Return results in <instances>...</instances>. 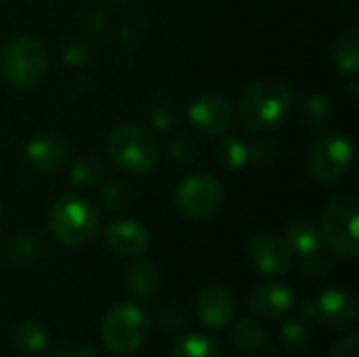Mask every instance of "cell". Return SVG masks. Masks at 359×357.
<instances>
[{
  "label": "cell",
  "mask_w": 359,
  "mask_h": 357,
  "mask_svg": "<svg viewBox=\"0 0 359 357\" xmlns=\"http://www.w3.org/2000/svg\"><path fill=\"white\" fill-rule=\"evenodd\" d=\"M284 238H286L288 246L292 248V252L301 255L303 259L318 252V250H322V234L307 219H299L292 225H288Z\"/></svg>",
  "instance_id": "obj_17"
},
{
  "label": "cell",
  "mask_w": 359,
  "mask_h": 357,
  "mask_svg": "<svg viewBox=\"0 0 359 357\" xmlns=\"http://www.w3.org/2000/svg\"><path fill=\"white\" fill-rule=\"evenodd\" d=\"M101 170H103V166H101V162H99L97 156H84V158H80V160L72 166V170H69V181H72L76 187L86 189V187H90V185L97 183V179L101 177Z\"/></svg>",
  "instance_id": "obj_24"
},
{
  "label": "cell",
  "mask_w": 359,
  "mask_h": 357,
  "mask_svg": "<svg viewBox=\"0 0 359 357\" xmlns=\"http://www.w3.org/2000/svg\"><path fill=\"white\" fill-rule=\"evenodd\" d=\"M282 343L292 351H303L311 343V330L303 322L290 320L282 328Z\"/></svg>",
  "instance_id": "obj_26"
},
{
  "label": "cell",
  "mask_w": 359,
  "mask_h": 357,
  "mask_svg": "<svg viewBox=\"0 0 359 357\" xmlns=\"http://www.w3.org/2000/svg\"><path fill=\"white\" fill-rule=\"evenodd\" d=\"M227 357H242V356H227Z\"/></svg>",
  "instance_id": "obj_37"
},
{
  "label": "cell",
  "mask_w": 359,
  "mask_h": 357,
  "mask_svg": "<svg viewBox=\"0 0 359 357\" xmlns=\"http://www.w3.org/2000/svg\"><path fill=\"white\" fill-rule=\"evenodd\" d=\"M38 255V242L29 234H13L2 242L0 257L11 265H23L36 259Z\"/></svg>",
  "instance_id": "obj_20"
},
{
  "label": "cell",
  "mask_w": 359,
  "mask_h": 357,
  "mask_svg": "<svg viewBox=\"0 0 359 357\" xmlns=\"http://www.w3.org/2000/svg\"><path fill=\"white\" fill-rule=\"evenodd\" d=\"M196 309H198V316L204 326L219 330V328L227 326L229 320L233 318L236 301L225 286L212 284V286L202 288V292L198 295V301H196Z\"/></svg>",
  "instance_id": "obj_13"
},
{
  "label": "cell",
  "mask_w": 359,
  "mask_h": 357,
  "mask_svg": "<svg viewBox=\"0 0 359 357\" xmlns=\"http://www.w3.org/2000/svg\"><path fill=\"white\" fill-rule=\"evenodd\" d=\"M294 95L292 88L276 78L259 80L250 84L240 97V120L246 128L255 133H265L284 122L292 109Z\"/></svg>",
  "instance_id": "obj_1"
},
{
  "label": "cell",
  "mask_w": 359,
  "mask_h": 357,
  "mask_svg": "<svg viewBox=\"0 0 359 357\" xmlns=\"http://www.w3.org/2000/svg\"><path fill=\"white\" fill-rule=\"evenodd\" d=\"M0 219H2V208H0Z\"/></svg>",
  "instance_id": "obj_36"
},
{
  "label": "cell",
  "mask_w": 359,
  "mask_h": 357,
  "mask_svg": "<svg viewBox=\"0 0 359 357\" xmlns=\"http://www.w3.org/2000/svg\"><path fill=\"white\" fill-rule=\"evenodd\" d=\"M46 69V48L34 36H17L0 53V72L4 80L17 88H29L38 84Z\"/></svg>",
  "instance_id": "obj_5"
},
{
  "label": "cell",
  "mask_w": 359,
  "mask_h": 357,
  "mask_svg": "<svg viewBox=\"0 0 359 357\" xmlns=\"http://www.w3.org/2000/svg\"><path fill=\"white\" fill-rule=\"evenodd\" d=\"M215 151L219 164L225 166L227 170H240L242 166L248 164V147L231 135H223Z\"/></svg>",
  "instance_id": "obj_23"
},
{
  "label": "cell",
  "mask_w": 359,
  "mask_h": 357,
  "mask_svg": "<svg viewBox=\"0 0 359 357\" xmlns=\"http://www.w3.org/2000/svg\"><path fill=\"white\" fill-rule=\"evenodd\" d=\"M292 248L286 238L276 234H259L250 242L252 265L265 276H282L292 267Z\"/></svg>",
  "instance_id": "obj_10"
},
{
  "label": "cell",
  "mask_w": 359,
  "mask_h": 357,
  "mask_svg": "<svg viewBox=\"0 0 359 357\" xmlns=\"http://www.w3.org/2000/svg\"><path fill=\"white\" fill-rule=\"evenodd\" d=\"M160 322H162V326L164 328H168V330H177V328H181L183 324H185V314H183V309H179V307H175V305H170V307H166L164 311H162V316H160Z\"/></svg>",
  "instance_id": "obj_30"
},
{
  "label": "cell",
  "mask_w": 359,
  "mask_h": 357,
  "mask_svg": "<svg viewBox=\"0 0 359 357\" xmlns=\"http://www.w3.org/2000/svg\"><path fill=\"white\" fill-rule=\"evenodd\" d=\"M50 234L65 246H84L99 229V215L90 202L80 196L59 198L48 213Z\"/></svg>",
  "instance_id": "obj_4"
},
{
  "label": "cell",
  "mask_w": 359,
  "mask_h": 357,
  "mask_svg": "<svg viewBox=\"0 0 359 357\" xmlns=\"http://www.w3.org/2000/svg\"><path fill=\"white\" fill-rule=\"evenodd\" d=\"M109 160L128 173H147L160 158L156 137L141 124H122L107 137Z\"/></svg>",
  "instance_id": "obj_3"
},
{
  "label": "cell",
  "mask_w": 359,
  "mask_h": 357,
  "mask_svg": "<svg viewBox=\"0 0 359 357\" xmlns=\"http://www.w3.org/2000/svg\"><path fill=\"white\" fill-rule=\"evenodd\" d=\"M194 143H189L185 137H177V139H172V143H170V154H172V158H177V160H181V162H187V160H191L194 158Z\"/></svg>",
  "instance_id": "obj_31"
},
{
  "label": "cell",
  "mask_w": 359,
  "mask_h": 357,
  "mask_svg": "<svg viewBox=\"0 0 359 357\" xmlns=\"http://www.w3.org/2000/svg\"><path fill=\"white\" fill-rule=\"evenodd\" d=\"M294 305V295L286 284L267 282L257 286L248 297V309L261 320H280Z\"/></svg>",
  "instance_id": "obj_11"
},
{
  "label": "cell",
  "mask_w": 359,
  "mask_h": 357,
  "mask_svg": "<svg viewBox=\"0 0 359 357\" xmlns=\"http://www.w3.org/2000/svg\"><path fill=\"white\" fill-rule=\"evenodd\" d=\"M122 187H124V185H122V183H118V181H111V183H107V185L103 187L101 198H103L105 206H109V208L120 206V202H122V198H124Z\"/></svg>",
  "instance_id": "obj_32"
},
{
  "label": "cell",
  "mask_w": 359,
  "mask_h": 357,
  "mask_svg": "<svg viewBox=\"0 0 359 357\" xmlns=\"http://www.w3.org/2000/svg\"><path fill=\"white\" fill-rule=\"evenodd\" d=\"M126 286L128 290L139 299H151L162 288V274L158 265H154L147 259H141L130 265L126 274Z\"/></svg>",
  "instance_id": "obj_16"
},
{
  "label": "cell",
  "mask_w": 359,
  "mask_h": 357,
  "mask_svg": "<svg viewBox=\"0 0 359 357\" xmlns=\"http://www.w3.org/2000/svg\"><path fill=\"white\" fill-rule=\"evenodd\" d=\"M359 202L355 196L343 194L332 198L322 213V238L330 250L345 259H355L359 252Z\"/></svg>",
  "instance_id": "obj_6"
},
{
  "label": "cell",
  "mask_w": 359,
  "mask_h": 357,
  "mask_svg": "<svg viewBox=\"0 0 359 357\" xmlns=\"http://www.w3.org/2000/svg\"><path fill=\"white\" fill-rule=\"evenodd\" d=\"M114 2H126V0H114Z\"/></svg>",
  "instance_id": "obj_35"
},
{
  "label": "cell",
  "mask_w": 359,
  "mask_h": 357,
  "mask_svg": "<svg viewBox=\"0 0 359 357\" xmlns=\"http://www.w3.org/2000/svg\"><path fill=\"white\" fill-rule=\"evenodd\" d=\"M48 357H97V353H95L93 345H80L76 349H59Z\"/></svg>",
  "instance_id": "obj_33"
},
{
  "label": "cell",
  "mask_w": 359,
  "mask_h": 357,
  "mask_svg": "<svg viewBox=\"0 0 359 357\" xmlns=\"http://www.w3.org/2000/svg\"><path fill=\"white\" fill-rule=\"evenodd\" d=\"M189 120L191 124L206 133V135H215V137H223L229 135L236 120H233V107L231 103L221 97V95H202L198 97L191 105H189Z\"/></svg>",
  "instance_id": "obj_9"
},
{
  "label": "cell",
  "mask_w": 359,
  "mask_h": 357,
  "mask_svg": "<svg viewBox=\"0 0 359 357\" xmlns=\"http://www.w3.org/2000/svg\"><path fill=\"white\" fill-rule=\"evenodd\" d=\"M151 122L158 126V128H162V130H168L172 124H175V120H177V112L168 105V103H154V107H151Z\"/></svg>",
  "instance_id": "obj_28"
},
{
  "label": "cell",
  "mask_w": 359,
  "mask_h": 357,
  "mask_svg": "<svg viewBox=\"0 0 359 357\" xmlns=\"http://www.w3.org/2000/svg\"><path fill=\"white\" fill-rule=\"evenodd\" d=\"M303 118L309 126H326L332 118V105L324 95H311L303 103Z\"/></svg>",
  "instance_id": "obj_25"
},
{
  "label": "cell",
  "mask_w": 359,
  "mask_h": 357,
  "mask_svg": "<svg viewBox=\"0 0 359 357\" xmlns=\"http://www.w3.org/2000/svg\"><path fill=\"white\" fill-rule=\"evenodd\" d=\"M13 345L21 356H38L48 347V335L36 322H21L13 330Z\"/></svg>",
  "instance_id": "obj_19"
},
{
  "label": "cell",
  "mask_w": 359,
  "mask_h": 357,
  "mask_svg": "<svg viewBox=\"0 0 359 357\" xmlns=\"http://www.w3.org/2000/svg\"><path fill=\"white\" fill-rule=\"evenodd\" d=\"M330 269H332V259L326 257V255H322V250L305 257V261H303V271L307 276H313V278L316 276H322V274H328Z\"/></svg>",
  "instance_id": "obj_27"
},
{
  "label": "cell",
  "mask_w": 359,
  "mask_h": 357,
  "mask_svg": "<svg viewBox=\"0 0 359 357\" xmlns=\"http://www.w3.org/2000/svg\"><path fill=\"white\" fill-rule=\"evenodd\" d=\"M223 204V185L208 173H194L185 177L175 196V206L181 217L189 221H202L219 210Z\"/></svg>",
  "instance_id": "obj_7"
},
{
  "label": "cell",
  "mask_w": 359,
  "mask_h": 357,
  "mask_svg": "<svg viewBox=\"0 0 359 357\" xmlns=\"http://www.w3.org/2000/svg\"><path fill=\"white\" fill-rule=\"evenodd\" d=\"M107 246L122 257H137L149 246V231L137 219H118L111 221L105 229Z\"/></svg>",
  "instance_id": "obj_12"
},
{
  "label": "cell",
  "mask_w": 359,
  "mask_h": 357,
  "mask_svg": "<svg viewBox=\"0 0 359 357\" xmlns=\"http://www.w3.org/2000/svg\"><path fill=\"white\" fill-rule=\"evenodd\" d=\"M25 162L32 170L48 175L61 168L69 156V147L61 137L55 135H42L32 139L25 145Z\"/></svg>",
  "instance_id": "obj_14"
},
{
  "label": "cell",
  "mask_w": 359,
  "mask_h": 357,
  "mask_svg": "<svg viewBox=\"0 0 359 357\" xmlns=\"http://www.w3.org/2000/svg\"><path fill=\"white\" fill-rule=\"evenodd\" d=\"M334 63L341 74H355L359 67V29L351 27L334 44Z\"/></svg>",
  "instance_id": "obj_21"
},
{
  "label": "cell",
  "mask_w": 359,
  "mask_h": 357,
  "mask_svg": "<svg viewBox=\"0 0 359 357\" xmlns=\"http://www.w3.org/2000/svg\"><path fill=\"white\" fill-rule=\"evenodd\" d=\"M358 318V301L343 288H330L318 299V320L330 328H347Z\"/></svg>",
  "instance_id": "obj_15"
},
{
  "label": "cell",
  "mask_w": 359,
  "mask_h": 357,
  "mask_svg": "<svg viewBox=\"0 0 359 357\" xmlns=\"http://www.w3.org/2000/svg\"><path fill=\"white\" fill-rule=\"evenodd\" d=\"M233 345L244 356H259L267 349V335L252 318H242L233 326Z\"/></svg>",
  "instance_id": "obj_18"
},
{
  "label": "cell",
  "mask_w": 359,
  "mask_h": 357,
  "mask_svg": "<svg viewBox=\"0 0 359 357\" xmlns=\"http://www.w3.org/2000/svg\"><path fill=\"white\" fill-rule=\"evenodd\" d=\"M299 318H301L303 322L318 320V301H305V303L299 307Z\"/></svg>",
  "instance_id": "obj_34"
},
{
  "label": "cell",
  "mask_w": 359,
  "mask_h": 357,
  "mask_svg": "<svg viewBox=\"0 0 359 357\" xmlns=\"http://www.w3.org/2000/svg\"><path fill=\"white\" fill-rule=\"evenodd\" d=\"M353 158L355 147L345 135L322 137L316 141L309 156L311 175L322 183H337L351 170Z\"/></svg>",
  "instance_id": "obj_8"
},
{
  "label": "cell",
  "mask_w": 359,
  "mask_h": 357,
  "mask_svg": "<svg viewBox=\"0 0 359 357\" xmlns=\"http://www.w3.org/2000/svg\"><path fill=\"white\" fill-rule=\"evenodd\" d=\"M168 357H219V351L208 335L189 332L175 341Z\"/></svg>",
  "instance_id": "obj_22"
},
{
  "label": "cell",
  "mask_w": 359,
  "mask_h": 357,
  "mask_svg": "<svg viewBox=\"0 0 359 357\" xmlns=\"http://www.w3.org/2000/svg\"><path fill=\"white\" fill-rule=\"evenodd\" d=\"M151 322L135 303L114 305L101 320V341L114 356H133L149 339Z\"/></svg>",
  "instance_id": "obj_2"
},
{
  "label": "cell",
  "mask_w": 359,
  "mask_h": 357,
  "mask_svg": "<svg viewBox=\"0 0 359 357\" xmlns=\"http://www.w3.org/2000/svg\"><path fill=\"white\" fill-rule=\"evenodd\" d=\"M330 357H359V337L347 335L330 347Z\"/></svg>",
  "instance_id": "obj_29"
}]
</instances>
